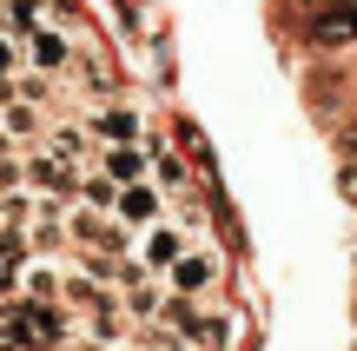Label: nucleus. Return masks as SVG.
<instances>
[{"mask_svg": "<svg viewBox=\"0 0 357 351\" xmlns=\"http://www.w3.org/2000/svg\"><path fill=\"white\" fill-rule=\"evenodd\" d=\"M344 199H357V166H344Z\"/></svg>", "mask_w": 357, "mask_h": 351, "instance_id": "8", "label": "nucleus"}, {"mask_svg": "<svg viewBox=\"0 0 357 351\" xmlns=\"http://www.w3.org/2000/svg\"><path fill=\"white\" fill-rule=\"evenodd\" d=\"M0 13H7V0H0Z\"/></svg>", "mask_w": 357, "mask_h": 351, "instance_id": "10", "label": "nucleus"}, {"mask_svg": "<svg viewBox=\"0 0 357 351\" xmlns=\"http://www.w3.org/2000/svg\"><path fill=\"white\" fill-rule=\"evenodd\" d=\"M113 219L126 225V232H146L153 219H166V193H159L153 179H132V186H119V199H113Z\"/></svg>", "mask_w": 357, "mask_h": 351, "instance_id": "2", "label": "nucleus"}, {"mask_svg": "<svg viewBox=\"0 0 357 351\" xmlns=\"http://www.w3.org/2000/svg\"><path fill=\"white\" fill-rule=\"evenodd\" d=\"M20 66H26V60H20V40H13L7 27H0V80H13Z\"/></svg>", "mask_w": 357, "mask_h": 351, "instance_id": "7", "label": "nucleus"}, {"mask_svg": "<svg viewBox=\"0 0 357 351\" xmlns=\"http://www.w3.org/2000/svg\"><path fill=\"white\" fill-rule=\"evenodd\" d=\"M218 272H225V259H218L205 239H192V246L178 252V259H172L159 278H166V292H178V299H205V292L218 285Z\"/></svg>", "mask_w": 357, "mask_h": 351, "instance_id": "1", "label": "nucleus"}, {"mask_svg": "<svg viewBox=\"0 0 357 351\" xmlns=\"http://www.w3.org/2000/svg\"><path fill=\"white\" fill-rule=\"evenodd\" d=\"M86 133H93V146H119V140H146V133H139V113H132V106H93V119H86Z\"/></svg>", "mask_w": 357, "mask_h": 351, "instance_id": "3", "label": "nucleus"}, {"mask_svg": "<svg viewBox=\"0 0 357 351\" xmlns=\"http://www.w3.org/2000/svg\"><path fill=\"white\" fill-rule=\"evenodd\" d=\"M231 338H238V318H231V312H199V318H192V331H185L192 351H225Z\"/></svg>", "mask_w": 357, "mask_h": 351, "instance_id": "5", "label": "nucleus"}, {"mask_svg": "<svg viewBox=\"0 0 357 351\" xmlns=\"http://www.w3.org/2000/svg\"><path fill=\"white\" fill-rule=\"evenodd\" d=\"M311 33H318L324 47L357 40V0H344V7H318V13H311Z\"/></svg>", "mask_w": 357, "mask_h": 351, "instance_id": "6", "label": "nucleus"}, {"mask_svg": "<svg viewBox=\"0 0 357 351\" xmlns=\"http://www.w3.org/2000/svg\"><path fill=\"white\" fill-rule=\"evenodd\" d=\"M159 351H192V345H185V338H172V345H159Z\"/></svg>", "mask_w": 357, "mask_h": 351, "instance_id": "9", "label": "nucleus"}, {"mask_svg": "<svg viewBox=\"0 0 357 351\" xmlns=\"http://www.w3.org/2000/svg\"><path fill=\"white\" fill-rule=\"evenodd\" d=\"M100 172H106L113 186L146 179V140H119V146H106V153H100Z\"/></svg>", "mask_w": 357, "mask_h": 351, "instance_id": "4", "label": "nucleus"}]
</instances>
